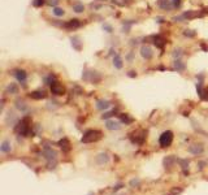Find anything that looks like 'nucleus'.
<instances>
[{
    "instance_id": "obj_3",
    "label": "nucleus",
    "mask_w": 208,
    "mask_h": 195,
    "mask_svg": "<svg viewBox=\"0 0 208 195\" xmlns=\"http://www.w3.org/2000/svg\"><path fill=\"white\" fill-rule=\"evenodd\" d=\"M16 132L17 133H20L21 135H26L30 133V126H29V118L27 117H25L24 120H21L20 122H18V125H17V128H16Z\"/></svg>"
},
{
    "instance_id": "obj_5",
    "label": "nucleus",
    "mask_w": 208,
    "mask_h": 195,
    "mask_svg": "<svg viewBox=\"0 0 208 195\" xmlns=\"http://www.w3.org/2000/svg\"><path fill=\"white\" fill-rule=\"evenodd\" d=\"M44 156H46V159L48 160V166L51 168V164L55 166V164H56V162H52V160L53 161H56V156H57V154H56V151H53L52 148H46L44 150Z\"/></svg>"
},
{
    "instance_id": "obj_6",
    "label": "nucleus",
    "mask_w": 208,
    "mask_h": 195,
    "mask_svg": "<svg viewBox=\"0 0 208 195\" xmlns=\"http://www.w3.org/2000/svg\"><path fill=\"white\" fill-rule=\"evenodd\" d=\"M82 77H83L85 81H91V82H94V83L99 82L102 79V77L98 74V72H85Z\"/></svg>"
},
{
    "instance_id": "obj_34",
    "label": "nucleus",
    "mask_w": 208,
    "mask_h": 195,
    "mask_svg": "<svg viewBox=\"0 0 208 195\" xmlns=\"http://www.w3.org/2000/svg\"><path fill=\"white\" fill-rule=\"evenodd\" d=\"M103 29L106 30L107 32H112V31H113L112 26H111V25H108V24H104V25H103Z\"/></svg>"
},
{
    "instance_id": "obj_35",
    "label": "nucleus",
    "mask_w": 208,
    "mask_h": 195,
    "mask_svg": "<svg viewBox=\"0 0 208 195\" xmlns=\"http://www.w3.org/2000/svg\"><path fill=\"white\" fill-rule=\"evenodd\" d=\"M113 113H114V112H107V113H104V115L102 116V118H106V120H107V118H108V117H111V116L113 115Z\"/></svg>"
},
{
    "instance_id": "obj_25",
    "label": "nucleus",
    "mask_w": 208,
    "mask_h": 195,
    "mask_svg": "<svg viewBox=\"0 0 208 195\" xmlns=\"http://www.w3.org/2000/svg\"><path fill=\"white\" fill-rule=\"evenodd\" d=\"M64 9H61V8H57V7H55L53 8V14L55 16H57V17H61V16H64Z\"/></svg>"
},
{
    "instance_id": "obj_17",
    "label": "nucleus",
    "mask_w": 208,
    "mask_h": 195,
    "mask_svg": "<svg viewBox=\"0 0 208 195\" xmlns=\"http://www.w3.org/2000/svg\"><path fill=\"white\" fill-rule=\"evenodd\" d=\"M113 65H114V68H117V69H121L122 68V59L120 55H114L113 57Z\"/></svg>"
},
{
    "instance_id": "obj_22",
    "label": "nucleus",
    "mask_w": 208,
    "mask_h": 195,
    "mask_svg": "<svg viewBox=\"0 0 208 195\" xmlns=\"http://www.w3.org/2000/svg\"><path fill=\"white\" fill-rule=\"evenodd\" d=\"M174 69L177 70V72H182V70L185 69V65L182 61H179V60H176L174 61Z\"/></svg>"
},
{
    "instance_id": "obj_21",
    "label": "nucleus",
    "mask_w": 208,
    "mask_h": 195,
    "mask_svg": "<svg viewBox=\"0 0 208 195\" xmlns=\"http://www.w3.org/2000/svg\"><path fill=\"white\" fill-rule=\"evenodd\" d=\"M109 158H108V155L107 154H100L99 156H98V162L99 164H104V162H108Z\"/></svg>"
},
{
    "instance_id": "obj_14",
    "label": "nucleus",
    "mask_w": 208,
    "mask_h": 195,
    "mask_svg": "<svg viewBox=\"0 0 208 195\" xmlns=\"http://www.w3.org/2000/svg\"><path fill=\"white\" fill-rule=\"evenodd\" d=\"M111 107V103H109L108 100H98L96 101V108L98 109H100V111H103V109H108V108Z\"/></svg>"
},
{
    "instance_id": "obj_31",
    "label": "nucleus",
    "mask_w": 208,
    "mask_h": 195,
    "mask_svg": "<svg viewBox=\"0 0 208 195\" xmlns=\"http://www.w3.org/2000/svg\"><path fill=\"white\" fill-rule=\"evenodd\" d=\"M43 4H44V0H34V2H33L34 7H42Z\"/></svg>"
},
{
    "instance_id": "obj_19",
    "label": "nucleus",
    "mask_w": 208,
    "mask_h": 195,
    "mask_svg": "<svg viewBox=\"0 0 208 195\" xmlns=\"http://www.w3.org/2000/svg\"><path fill=\"white\" fill-rule=\"evenodd\" d=\"M174 161H176V158H174V156H167V158L164 159V165L171 168L174 164Z\"/></svg>"
},
{
    "instance_id": "obj_9",
    "label": "nucleus",
    "mask_w": 208,
    "mask_h": 195,
    "mask_svg": "<svg viewBox=\"0 0 208 195\" xmlns=\"http://www.w3.org/2000/svg\"><path fill=\"white\" fill-rule=\"evenodd\" d=\"M196 91H198V95L200 96L202 100H208V87H207V89H203L202 82H199L198 86H196Z\"/></svg>"
},
{
    "instance_id": "obj_1",
    "label": "nucleus",
    "mask_w": 208,
    "mask_h": 195,
    "mask_svg": "<svg viewBox=\"0 0 208 195\" xmlns=\"http://www.w3.org/2000/svg\"><path fill=\"white\" fill-rule=\"evenodd\" d=\"M102 138V133L99 130H87V132L83 134L81 142L82 143H92V142H96Z\"/></svg>"
},
{
    "instance_id": "obj_32",
    "label": "nucleus",
    "mask_w": 208,
    "mask_h": 195,
    "mask_svg": "<svg viewBox=\"0 0 208 195\" xmlns=\"http://www.w3.org/2000/svg\"><path fill=\"white\" fill-rule=\"evenodd\" d=\"M59 3H60V0H47V4L51 5V7H56Z\"/></svg>"
},
{
    "instance_id": "obj_8",
    "label": "nucleus",
    "mask_w": 208,
    "mask_h": 195,
    "mask_svg": "<svg viewBox=\"0 0 208 195\" xmlns=\"http://www.w3.org/2000/svg\"><path fill=\"white\" fill-rule=\"evenodd\" d=\"M152 50H151V47H148V46H142V48H141V56L143 57V59H146V60H150V59L152 57Z\"/></svg>"
},
{
    "instance_id": "obj_18",
    "label": "nucleus",
    "mask_w": 208,
    "mask_h": 195,
    "mask_svg": "<svg viewBox=\"0 0 208 195\" xmlns=\"http://www.w3.org/2000/svg\"><path fill=\"white\" fill-rule=\"evenodd\" d=\"M7 93L8 94H17L18 93V87L16 83H9L7 87Z\"/></svg>"
},
{
    "instance_id": "obj_27",
    "label": "nucleus",
    "mask_w": 208,
    "mask_h": 195,
    "mask_svg": "<svg viewBox=\"0 0 208 195\" xmlns=\"http://www.w3.org/2000/svg\"><path fill=\"white\" fill-rule=\"evenodd\" d=\"M60 146H61V147L65 150V151H68L69 150V142L67 139H63V140H60Z\"/></svg>"
},
{
    "instance_id": "obj_30",
    "label": "nucleus",
    "mask_w": 208,
    "mask_h": 195,
    "mask_svg": "<svg viewBox=\"0 0 208 195\" xmlns=\"http://www.w3.org/2000/svg\"><path fill=\"white\" fill-rule=\"evenodd\" d=\"M131 24H133V22H125V24H124V28H122L124 32H129V30H130V26H131Z\"/></svg>"
},
{
    "instance_id": "obj_16",
    "label": "nucleus",
    "mask_w": 208,
    "mask_h": 195,
    "mask_svg": "<svg viewBox=\"0 0 208 195\" xmlns=\"http://www.w3.org/2000/svg\"><path fill=\"white\" fill-rule=\"evenodd\" d=\"M10 150H12L10 143L8 142V140H4V142L2 143V146H0V151L4 152V154H8V152H10Z\"/></svg>"
},
{
    "instance_id": "obj_13",
    "label": "nucleus",
    "mask_w": 208,
    "mask_h": 195,
    "mask_svg": "<svg viewBox=\"0 0 208 195\" xmlns=\"http://www.w3.org/2000/svg\"><path fill=\"white\" fill-rule=\"evenodd\" d=\"M14 75H16V78L18 79V82H21L25 86V82H26V73H25V70H20V69L16 70Z\"/></svg>"
},
{
    "instance_id": "obj_20",
    "label": "nucleus",
    "mask_w": 208,
    "mask_h": 195,
    "mask_svg": "<svg viewBox=\"0 0 208 195\" xmlns=\"http://www.w3.org/2000/svg\"><path fill=\"white\" fill-rule=\"evenodd\" d=\"M73 10H74V12H77V13H82V12L85 10L83 4H81V3H75V4H73Z\"/></svg>"
},
{
    "instance_id": "obj_36",
    "label": "nucleus",
    "mask_w": 208,
    "mask_h": 195,
    "mask_svg": "<svg viewBox=\"0 0 208 195\" xmlns=\"http://www.w3.org/2000/svg\"><path fill=\"white\" fill-rule=\"evenodd\" d=\"M138 183H139V181H138V180H133V181L130 182V185H131V186H134V185H138Z\"/></svg>"
},
{
    "instance_id": "obj_2",
    "label": "nucleus",
    "mask_w": 208,
    "mask_h": 195,
    "mask_svg": "<svg viewBox=\"0 0 208 195\" xmlns=\"http://www.w3.org/2000/svg\"><path fill=\"white\" fill-rule=\"evenodd\" d=\"M181 5V0H159V7L164 10H172Z\"/></svg>"
},
{
    "instance_id": "obj_38",
    "label": "nucleus",
    "mask_w": 208,
    "mask_h": 195,
    "mask_svg": "<svg viewBox=\"0 0 208 195\" xmlns=\"http://www.w3.org/2000/svg\"><path fill=\"white\" fill-rule=\"evenodd\" d=\"M131 59H133V53H129V55H128V60H131Z\"/></svg>"
},
{
    "instance_id": "obj_37",
    "label": "nucleus",
    "mask_w": 208,
    "mask_h": 195,
    "mask_svg": "<svg viewBox=\"0 0 208 195\" xmlns=\"http://www.w3.org/2000/svg\"><path fill=\"white\" fill-rule=\"evenodd\" d=\"M129 75H130V77H135V72H129Z\"/></svg>"
},
{
    "instance_id": "obj_7",
    "label": "nucleus",
    "mask_w": 208,
    "mask_h": 195,
    "mask_svg": "<svg viewBox=\"0 0 208 195\" xmlns=\"http://www.w3.org/2000/svg\"><path fill=\"white\" fill-rule=\"evenodd\" d=\"M51 91H52V94H55V95H63L65 93V89H64V86L60 85L59 82H53L51 85Z\"/></svg>"
},
{
    "instance_id": "obj_15",
    "label": "nucleus",
    "mask_w": 208,
    "mask_h": 195,
    "mask_svg": "<svg viewBox=\"0 0 208 195\" xmlns=\"http://www.w3.org/2000/svg\"><path fill=\"white\" fill-rule=\"evenodd\" d=\"M106 128L108 130H118L121 128V125H120V122H117V121H107Z\"/></svg>"
},
{
    "instance_id": "obj_29",
    "label": "nucleus",
    "mask_w": 208,
    "mask_h": 195,
    "mask_svg": "<svg viewBox=\"0 0 208 195\" xmlns=\"http://www.w3.org/2000/svg\"><path fill=\"white\" fill-rule=\"evenodd\" d=\"M181 56H182V52H181V50H179V48H178V50H174V51H173V57H174V59H179Z\"/></svg>"
},
{
    "instance_id": "obj_26",
    "label": "nucleus",
    "mask_w": 208,
    "mask_h": 195,
    "mask_svg": "<svg viewBox=\"0 0 208 195\" xmlns=\"http://www.w3.org/2000/svg\"><path fill=\"white\" fill-rule=\"evenodd\" d=\"M155 46H157V47H160V48H163L164 47V39H161V38H159V36H156L155 38Z\"/></svg>"
},
{
    "instance_id": "obj_23",
    "label": "nucleus",
    "mask_w": 208,
    "mask_h": 195,
    "mask_svg": "<svg viewBox=\"0 0 208 195\" xmlns=\"http://www.w3.org/2000/svg\"><path fill=\"white\" fill-rule=\"evenodd\" d=\"M72 44H73V47H74L77 51H79V50H81V43H79V39H78L77 36L72 38Z\"/></svg>"
},
{
    "instance_id": "obj_24",
    "label": "nucleus",
    "mask_w": 208,
    "mask_h": 195,
    "mask_svg": "<svg viewBox=\"0 0 208 195\" xmlns=\"http://www.w3.org/2000/svg\"><path fill=\"white\" fill-rule=\"evenodd\" d=\"M16 105H17V108H18L21 112H25V111L27 109V107L25 105V103H24L22 100H17V101H16Z\"/></svg>"
},
{
    "instance_id": "obj_28",
    "label": "nucleus",
    "mask_w": 208,
    "mask_h": 195,
    "mask_svg": "<svg viewBox=\"0 0 208 195\" xmlns=\"http://www.w3.org/2000/svg\"><path fill=\"white\" fill-rule=\"evenodd\" d=\"M121 121H122V122H125V124H130L131 121H133V118L129 117L128 115H125V116L122 115V116H121Z\"/></svg>"
},
{
    "instance_id": "obj_11",
    "label": "nucleus",
    "mask_w": 208,
    "mask_h": 195,
    "mask_svg": "<svg viewBox=\"0 0 208 195\" xmlns=\"http://www.w3.org/2000/svg\"><path fill=\"white\" fill-rule=\"evenodd\" d=\"M189 151L193 155H200L204 151V148H203V146L202 144H193V146H190L189 147Z\"/></svg>"
},
{
    "instance_id": "obj_4",
    "label": "nucleus",
    "mask_w": 208,
    "mask_h": 195,
    "mask_svg": "<svg viewBox=\"0 0 208 195\" xmlns=\"http://www.w3.org/2000/svg\"><path fill=\"white\" fill-rule=\"evenodd\" d=\"M159 142H160V146L161 147H169V146L172 144L173 142V133L172 132H164L161 135H160V139H159Z\"/></svg>"
},
{
    "instance_id": "obj_33",
    "label": "nucleus",
    "mask_w": 208,
    "mask_h": 195,
    "mask_svg": "<svg viewBox=\"0 0 208 195\" xmlns=\"http://www.w3.org/2000/svg\"><path fill=\"white\" fill-rule=\"evenodd\" d=\"M183 34H185L186 36H190V38L195 36V32H194L193 30H185V31H183Z\"/></svg>"
},
{
    "instance_id": "obj_12",
    "label": "nucleus",
    "mask_w": 208,
    "mask_h": 195,
    "mask_svg": "<svg viewBox=\"0 0 208 195\" xmlns=\"http://www.w3.org/2000/svg\"><path fill=\"white\" fill-rule=\"evenodd\" d=\"M47 95L44 91H42V90H38V91H33V93H30V98L31 99H35V100H40V99H44Z\"/></svg>"
},
{
    "instance_id": "obj_10",
    "label": "nucleus",
    "mask_w": 208,
    "mask_h": 195,
    "mask_svg": "<svg viewBox=\"0 0 208 195\" xmlns=\"http://www.w3.org/2000/svg\"><path fill=\"white\" fill-rule=\"evenodd\" d=\"M79 21L78 20H75V18H73V20H69V21H67L65 24H63V26L65 29H77V28H79Z\"/></svg>"
}]
</instances>
